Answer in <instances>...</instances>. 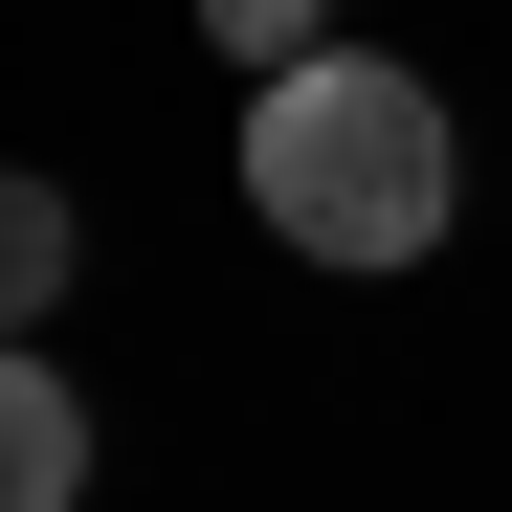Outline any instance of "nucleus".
Here are the masks:
<instances>
[{
  "instance_id": "obj_1",
  "label": "nucleus",
  "mask_w": 512,
  "mask_h": 512,
  "mask_svg": "<svg viewBox=\"0 0 512 512\" xmlns=\"http://www.w3.org/2000/svg\"><path fill=\"white\" fill-rule=\"evenodd\" d=\"M245 201H268V245H312V268H423V245H446V90L379 67V45L245 90Z\"/></svg>"
},
{
  "instance_id": "obj_2",
  "label": "nucleus",
  "mask_w": 512,
  "mask_h": 512,
  "mask_svg": "<svg viewBox=\"0 0 512 512\" xmlns=\"http://www.w3.org/2000/svg\"><path fill=\"white\" fill-rule=\"evenodd\" d=\"M67 490H90V401L23 357V379H0V512H67Z\"/></svg>"
},
{
  "instance_id": "obj_3",
  "label": "nucleus",
  "mask_w": 512,
  "mask_h": 512,
  "mask_svg": "<svg viewBox=\"0 0 512 512\" xmlns=\"http://www.w3.org/2000/svg\"><path fill=\"white\" fill-rule=\"evenodd\" d=\"M201 45L245 67V90H290V67H334V0H201Z\"/></svg>"
},
{
  "instance_id": "obj_4",
  "label": "nucleus",
  "mask_w": 512,
  "mask_h": 512,
  "mask_svg": "<svg viewBox=\"0 0 512 512\" xmlns=\"http://www.w3.org/2000/svg\"><path fill=\"white\" fill-rule=\"evenodd\" d=\"M0 312H67V201H45V179L0 201Z\"/></svg>"
}]
</instances>
